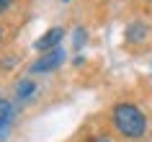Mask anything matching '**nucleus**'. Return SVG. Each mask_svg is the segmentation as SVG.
<instances>
[{
  "label": "nucleus",
  "mask_w": 152,
  "mask_h": 142,
  "mask_svg": "<svg viewBox=\"0 0 152 142\" xmlns=\"http://www.w3.org/2000/svg\"><path fill=\"white\" fill-rule=\"evenodd\" d=\"M108 119H111L113 132L126 142H139L150 134V116L134 101H116L111 106Z\"/></svg>",
  "instance_id": "1"
},
{
  "label": "nucleus",
  "mask_w": 152,
  "mask_h": 142,
  "mask_svg": "<svg viewBox=\"0 0 152 142\" xmlns=\"http://www.w3.org/2000/svg\"><path fill=\"white\" fill-rule=\"evenodd\" d=\"M67 60V52L62 47H54L49 52H41L31 65H28V75H49V72H57Z\"/></svg>",
  "instance_id": "2"
},
{
  "label": "nucleus",
  "mask_w": 152,
  "mask_h": 142,
  "mask_svg": "<svg viewBox=\"0 0 152 142\" xmlns=\"http://www.w3.org/2000/svg\"><path fill=\"white\" fill-rule=\"evenodd\" d=\"M18 106L13 98H5L0 96V142H8L13 129H16V121H18Z\"/></svg>",
  "instance_id": "3"
},
{
  "label": "nucleus",
  "mask_w": 152,
  "mask_h": 142,
  "mask_svg": "<svg viewBox=\"0 0 152 142\" xmlns=\"http://www.w3.org/2000/svg\"><path fill=\"white\" fill-rule=\"evenodd\" d=\"M39 93H41V88L31 75H23V78H18L13 83V101H16V106H31L39 98Z\"/></svg>",
  "instance_id": "4"
},
{
  "label": "nucleus",
  "mask_w": 152,
  "mask_h": 142,
  "mask_svg": "<svg viewBox=\"0 0 152 142\" xmlns=\"http://www.w3.org/2000/svg\"><path fill=\"white\" fill-rule=\"evenodd\" d=\"M64 36H67V29L64 26H52V29H47L39 39L34 41V49L41 54V52H49V49H54V47H62Z\"/></svg>",
  "instance_id": "5"
},
{
  "label": "nucleus",
  "mask_w": 152,
  "mask_h": 142,
  "mask_svg": "<svg viewBox=\"0 0 152 142\" xmlns=\"http://www.w3.org/2000/svg\"><path fill=\"white\" fill-rule=\"evenodd\" d=\"M150 34H152V26L147 21H132L126 26V44L139 47V44H144V41L150 39Z\"/></svg>",
  "instance_id": "6"
},
{
  "label": "nucleus",
  "mask_w": 152,
  "mask_h": 142,
  "mask_svg": "<svg viewBox=\"0 0 152 142\" xmlns=\"http://www.w3.org/2000/svg\"><path fill=\"white\" fill-rule=\"evenodd\" d=\"M85 44H88V31H85L83 26H77V29L72 31V47H75V49H83Z\"/></svg>",
  "instance_id": "7"
},
{
  "label": "nucleus",
  "mask_w": 152,
  "mask_h": 142,
  "mask_svg": "<svg viewBox=\"0 0 152 142\" xmlns=\"http://www.w3.org/2000/svg\"><path fill=\"white\" fill-rule=\"evenodd\" d=\"M18 62H21V57H18V54H8V57L0 60V67H3V70H13V65H18Z\"/></svg>",
  "instance_id": "8"
},
{
  "label": "nucleus",
  "mask_w": 152,
  "mask_h": 142,
  "mask_svg": "<svg viewBox=\"0 0 152 142\" xmlns=\"http://www.w3.org/2000/svg\"><path fill=\"white\" fill-rule=\"evenodd\" d=\"M10 8H13V0H0V16H3V13H8Z\"/></svg>",
  "instance_id": "9"
},
{
  "label": "nucleus",
  "mask_w": 152,
  "mask_h": 142,
  "mask_svg": "<svg viewBox=\"0 0 152 142\" xmlns=\"http://www.w3.org/2000/svg\"><path fill=\"white\" fill-rule=\"evenodd\" d=\"M90 142H116L113 137H108V134H101V137H93Z\"/></svg>",
  "instance_id": "10"
},
{
  "label": "nucleus",
  "mask_w": 152,
  "mask_h": 142,
  "mask_svg": "<svg viewBox=\"0 0 152 142\" xmlns=\"http://www.w3.org/2000/svg\"><path fill=\"white\" fill-rule=\"evenodd\" d=\"M3 39H5V31H3V24H0V47H3Z\"/></svg>",
  "instance_id": "11"
},
{
  "label": "nucleus",
  "mask_w": 152,
  "mask_h": 142,
  "mask_svg": "<svg viewBox=\"0 0 152 142\" xmlns=\"http://www.w3.org/2000/svg\"><path fill=\"white\" fill-rule=\"evenodd\" d=\"M64 3H67V0H64Z\"/></svg>",
  "instance_id": "12"
}]
</instances>
